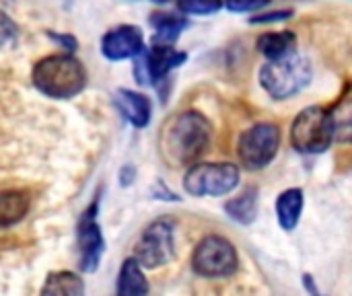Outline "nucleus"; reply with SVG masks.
Returning <instances> with one entry per match:
<instances>
[{"instance_id":"obj_4","label":"nucleus","mask_w":352,"mask_h":296,"mask_svg":"<svg viewBox=\"0 0 352 296\" xmlns=\"http://www.w3.org/2000/svg\"><path fill=\"white\" fill-rule=\"evenodd\" d=\"M334 142V126L330 111L309 105L297 113L291 126V144L301 155H322Z\"/></svg>"},{"instance_id":"obj_21","label":"nucleus","mask_w":352,"mask_h":296,"mask_svg":"<svg viewBox=\"0 0 352 296\" xmlns=\"http://www.w3.org/2000/svg\"><path fill=\"white\" fill-rule=\"evenodd\" d=\"M177 8L184 14L206 16L219 12L223 8V0H177Z\"/></svg>"},{"instance_id":"obj_10","label":"nucleus","mask_w":352,"mask_h":296,"mask_svg":"<svg viewBox=\"0 0 352 296\" xmlns=\"http://www.w3.org/2000/svg\"><path fill=\"white\" fill-rule=\"evenodd\" d=\"M99 202H91L89 208L82 212L76 229V241H78V270L85 274H93L101 266V258L105 251V239L101 233V227L97 223Z\"/></svg>"},{"instance_id":"obj_20","label":"nucleus","mask_w":352,"mask_h":296,"mask_svg":"<svg viewBox=\"0 0 352 296\" xmlns=\"http://www.w3.org/2000/svg\"><path fill=\"white\" fill-rule=\"evenodd\" d=\"M332 126H334V142L352 144V97L342 99L330 109Z\"/></svg>"},{"instance_id":"obj_17","label":"nucleus","mask_w":352,"mask_h":296,"mask_svg":"<svg viewBox=\"0 0 352 296\" xmlns=\"http://www.w3.org/2000/svg\"><path fill=\"white\" fill-rule=\"evenodd\" d=\"M148 282L142 274V266L138 264V260L132 255L128 260H124L120 274H118V286L116 293L120 296H142L148 295Z\"/></svg>"},{"instance_id":"obj_18","label":"nucleus","mask_w":352,"mask_h":296,"mask_svg":"<svg viewBox=\"0 0 352 296\" xmlns=\"http://www.w3.org/2000/svg\"><path fill=\"white\" fill-rule=\"evenodd\" d=\"M151 25L155 29V43H175L182 31L190 25L186 16L169 14V12H155L151 16Z\"/></svg>"},{"instance_id":"obj_16","label":"nucleus","mask_w":352,"mask_h":296,"mask_svg":"<svg viewBox=\"0 0 352 296\" xmlns=\"http://www.w3.org/2000/svg\"><path fill=\"white\" fill-rule=\"evenodd\" d=\"M256 49L266 60H280L297 52V37L293 31H270L262 33L256 41Z\"/></svg>"},{"instance_id":"obj_28","label":"nucleus","mask_w":352,"mask_h":296,"mask_svg":"<svg viewBox=\"0 0 352 296\" xmlns=\"http://www.w3.org/2000/svg\"><path fill=\"white\" fill-rule=\"evenodd\" d=\"M4 2H12V0H4Z\"/></svg>"},{"instance_id":"obj_22","label":"nucleus","mask_w":352,"mask_h":296,"mask_svg":"<svg viewBox=\"0 0 352 296\" xmlns=\"http://www.w3.org/2000/svg\"><path fill=\"white\" fill-rule=\"evenodd\" d=\"M16 39H19L16 23L4 10H0V52L12 49L16 45Z\"/></svg>"},{"instance_id":"obj_23","label":"nucleus","mask_w":352,"mask_h":296,"mask_svg":"<svg viewBox=\"0 0 352 296\" xmlns=\"http://www.w3.org/2000/svg\"><path fill=\"white\" fill-rule=\"evenodd\" d=\"M268 4L270 0H223V6L231 12H258Z\"/></svg>"},{"instance_id":"obj_27","label":"nucleus","mask_w":352,"mask_h":296,"mask_svg":"<svg viewBox=\"0 0 352 296\" xmlns=\"http://www.w3.org/2000/svg\"><path fill=\"white\" fill-rule=\"evenodd\" d=\"M151 2H155V4H167V2H171V0H151Z\"/></svg>"},{"instance_id":"obj_2","label":"nucleus","mask_w":352,"mask_h":296,"mask_svg":"<svg viewBox=\"0 0 352 296\" xmlns=\"http://www.w3.org/2000/svg\"><path fill=\"white\" fill-rule=\"evenodd\" d=\"M33 87L47 99H72L87 84V70L72 54H54L41 58L31 70Z\"/></svg>"},{"instance_id":"obj_26","label":"nucleus","mask_w":352,"mask_h":296,"mask_svg":"<svg viewBox=\"0 0 352 296\" xmlns=\"http://www.w3.org/2000/svg\"><path fill=\"white\" fill-rule=\"evenodd\" d=\"M303 286H305L311 295H318V288L314 286V278H311L309 274H305V276H303Z\"/></svg>"},{"instance_id":"obj_3","label":"nucleus","mask_w":352,"mask_h":296,"mask_svg":"<svg viewBox=\"0 0 352 296\" xmlns=\"http://www.w3.org/2000/svg\"><path fill=\"white\" fill-rule=\"evenodd\" d=\"M314 78V66L309 58L293 52L280 60H268L260 70L262 89L276 101L291 99L299 95L305 87H309Z\"/></svg>"},{"instance_id":"obj_15","label":"nucleus","mask_w":352,"mask_h":296,"mask_svg":"<svg viewBox=\"0 0 352 296\" xmlns=\"http://www.w3.org/2000/svg\"><path fill=\"white\" fill-rule=\"evenodd\" d=\"M305 206V196L303 190L299 187H289L276 198V218L283 231H295Z\"/></svg>"},{"instance_id":"obj_8","label":"nucleus","mask_w":352,"mask_h":296,"mask_svg":"<svg viewBox=\"0 0 352 296\" xmlns=\"http://www.w3.org/2000/svg\"><path fill=\"white\" fill-rule=\"evenodd\" d=\"M134 258L146 270H157L175 258V223L171 218L153 220L140 235Z\"/></svg>"},{"instance_id":"obj_14","label":"nucleus","mask_w":352,"mask_h":296,"mask_svg":"<svg viewBox=\"0 0 352 296\" xmlns=\"http://www.w3.org/2000/svg\"><path fill=\"white\" fill-rule=\"evenodd\" d=\"M258 210H260V192L258 187H245L239 196L231 198L225 202V212L231 220H235L237 225H252L258 218Z\"/></svg>"},{"instance_id":"obj_9","label":"nucleus","mask_w":352,"mask_h":296,"mask_svg":"<svg viewBox=\"0 0 352 296\" xmlns=\"http://www.w3.org/2000/svg\"><path fill=\"white\" fill-rule=\"evenodd\" d=\"M134 74L140 84H159L163 78H167L175 68H179L188 54L179 52L167 43H155L153 47H144L136 58Z\"/></svg>"},{"instance_id":"obj_5","label":"nucleus","mask_w":352,"mask_h":296,"mask_svg":"<svg viewBox=\"0 0 352 296\" xmlns=\"http://www.w3.org/2000/svg\"><path fill=\"white\" fill-rule=\"evenodd\" d=\"M241 171L233 163H194L184 175V190L194 198H223L237 190Z\"/></svg>"},{"instance_id":"obj_1","label":"nucleus","mask_w":352,"mask_h":296,"mask_svg":"<svg viewBox=\"0 0 352 296\" xmlns=\"http://www.w3.org/2000/svg\"><path fill=\"white\" fill-rule=\"evenodd\" d=\"M165 152L175 165H194L208 150L212 140L210 122L198 111H184L175 115L163 130Z\"/></svg>"},{"instance_id":"obj_12","label":"nucleus","mask_w":352,"mask_h":296,"mask_svg":"<svg viewBox=\"0 0 352 296\" xmlns=\"http://www.w3.org/2000/svg\"><path fill=\"white\" fill-rule=\"evenodd\" d=\"M113 101H116L120 115L134 128H144L151 122L153 105L146 95L130 91V89H118Z\"/></svg>"},{"instance_id":"obj_19","label":"nucleus","mask_w":352,"mask_h":296,"mask_svg":"<svg viewBox=\"0 0 352 296\" xmlns=\"http://www.w3.org/2000/svg\"><path fill=\"white\" fill-rule=\"evenodd\" d=\"M41 295H85V282L74 272H54L41 286Z\"/></svg>"},{"instance_id":"obj_24","label":"nucleus","mask_w":352,"mask_h":296,"mask_svg":"<svg viewBox=\"0 0 352 296\" xmlns=\"http://www.w3.org/2000/svg\"><path fill=\"white\" fill-rule=\"evenodd\" d=\"M293 10H272V12H262L250 19L252 25H274V23H283L287 19H291Z\"/></svg>"},{"instance_id":"obj_6","label":"nucleus","mask_w":352,"mask_h":296,"mask_svg":"<svg viewBox=\"0 0 352 296\" xmlns=\"http://www.w3.org/2000/svg\"><path fill=\"white\" fill-rule=\"evenodd\" d=\"M283 142L280 128L272 122L250 126L237 140V159L245 171L266 169L278 155Z\"/></svg>"},{"instance_id":"obj_25","label":"nucleus","mask_w":352,"mask_h":296,"mask_svg":"<svg viewBox=\"0 0 352 296\" xmlns=\"http://www.w3.org/2000/svg\"><path fill=\"white\" fill-rule=\"evenodd\" d=\"M47 37L54 41V43H58L64 52H68V54H74L76 49H78V41H76V37L74 35H70V33H58V31H47Z\"/></svg>"},{"instance_id":"obj_7","label":"nucleus","mask_w":352,"mask_h":296,"mask_svg":"<svg viewBox=\"0 0 352 296\" xmlns=\"http://www.w3.org/2000/svg\"><path fill=\"white\" fill-rule=\"evenodd\" d=\"M192 268L200 278H231L239 270V255L229 239L221 235H208L196 245L192 253Z\"/></svg>"},{"instance_id":"obj_13","label":"nucleus","mask_w":352,"mask_h":296,"mask_svg":"<svg viewBox=\"0 0 352 296\" xmlns=\"http://www.w3.org/2000/svg\"><path fill=\"white\" fill-rule=\"evenodd\" d=\"M33 200L25 190H2L0 192V229H10L19 225L31 212Z\"/></svg>"},{"instance_id":"obj_11","label":"nucleus","mask_w":352,"mask_h":296,"mask_svg":"<svg viewBox=\"0 0 352 296\" xmlns=\"http://www.w3.org/2000/svg\"><path fill=\"white\" fill-rule=\"evenodd\" d=\"M144 49L142 29L136 25H118L101 37V54L109 62L136 58Z\"/></svg>"}]
</instances>
